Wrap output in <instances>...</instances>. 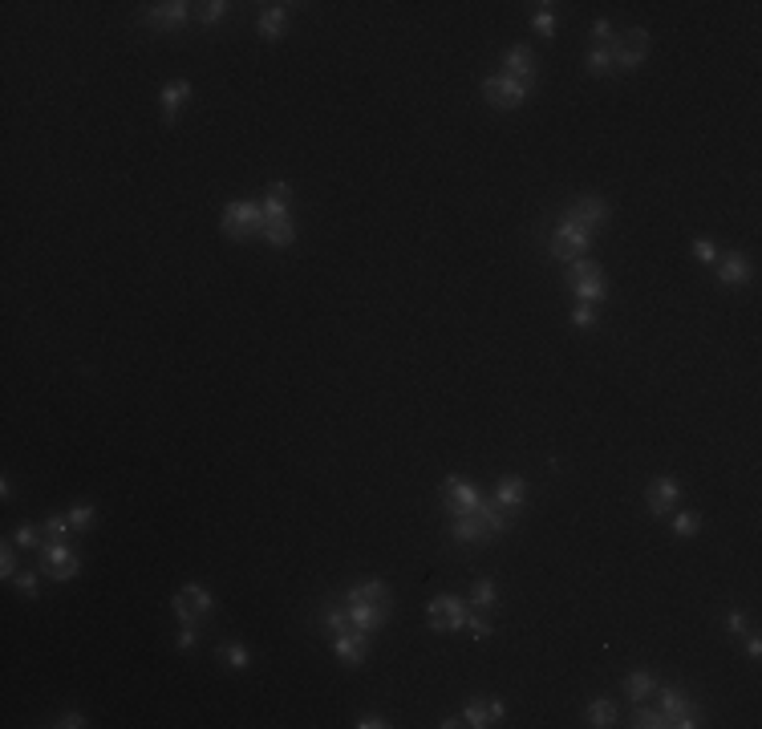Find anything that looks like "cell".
Returning <instances> with one entry per match:
<instances>
[{"instance_id":"obj_1","label":"cell","mask_w":762,"mask_h":729,"mask_svg":"<svg viewBox=\"0 0 762 729\" xmlns=\"http://www.w3.org/2000/svg\"><path fill=\"white\" fill-rule=\"evenodd\" d=\"M568 284H572L576 300H584V304H596V300L604 296V276H600V267L588 264V260H572Z\"/></svg>"},{"instance_id":"obj_2","label":"cell","mask_w":762,"mask_h":729,"mask_svg":"<svg viewBox=\"0 0 762 729\" xmlns=\"http://www.w3.org/2000/svg\"><path fill=\"white\" fill-rule=\"evenodd\" d=\"M260 227H264V211H260V203H231V207L223 211V235H231V239L252 235V231H260Z\"/></svg>"},{"instance_id":"obj_3","label":"cell","mask_w":762,"mask_h":729,"mask_svg":"<svg viewBox=\"0 0 762 729\" xmlns=\"http://www.w3.org/2000/svg\"><path fill=\"white\" fill-rule=\"evenodd\" d=\"M527 89H531V85H523V82H515V77L503 73V77H487V82H482V98L491 101L495 110H515V106L527 98Z\"/></svg>"},{"instance_id":"obj_4","label":"cell","mask_w":762,"mask_h":729,"mask_svg":"<svg viewBox=\"0 0 762 729\" xmlns=\"http://www.w3.org/2000/svg\"><path fill=\"white\" fill-rule=\"evenodd\" d=\"M588 243H592V231H588V227H580V223H572V219H564V223L556 227V235H551V255H560V260H576L580 252H588Z\"/></svg>"},{"instance_id":"obj_5","label":"cell","mask_w":762,"mask_h":729,"mask_svg":"<svg viewBox=\"0 0 762 729\" xmlns=\"http://www.w3.org/2000/svg\"><path fill=\"white\" fill-rule=\"evenodd\" d=\"M175 612H179L183 624H199V620L211 612V591L199 588V584H187V588L175 596Z\"/></svg>"},{"instance_id":"obj_6","label":"cell","mask_w":762,"mask_h":729,"mask_svg":"<svg viewBox=\"0 0 762 729\" xmlns=\"http://www.w3.org/2000/svg\"><path fill=\"white\" fill-rule=\"evenodd\" d=\"M426 620H430V628L454 632V628H463V624H466V608L454 600V596H434L430 608H426Z\"/></svg>"},{"instance_id":"obj_7","label":"cell","mask_w":762,"mask_h":729,"mask_svg":"<svg viewBox=\"0 0 762 729\" xmlns=\"http://www.w3.org/2000/svg\"><path fill=\"white\" fill-rule=\"evenodd\" d=\"M645 57H649V33L645 28H633L624 41L612 45V65H621V69H636Z\"/></svg>"},{"instance_id":"obj_8","label":"cell","mask_w":762,"mask_h":729,"mask_svg":"<svg viewBox=\"0 0 762 729\" xmlns=\"http://www.w3.org/2000/svg\"><path fill=\"white\" fill-rule=\"evenodd\" d=\"M41 572L49 575V579H73V575H77V555H73L61 539H53L41 555Z\"/></svg>"},{"instance_id":"obj_9","label":"cell","mask_w":762,"mask_h":729,"mask_svg":"<svg viewBox=\"0 0 762 729\" xmlns=\"http://www.w3.org/2000/svg\"><path fill=\"white\" fill-rule=\"evenodd\" d=\"M442 503H446L451 515H466V511L479 506V491H475L466 478H446V482H442Z\"/></svg>"},{"instance_id":"obj_10","label":"cell","mask_w":762,"mask_h":729,"mask_svg":"<svg viewBox=\"0 0 762 729\" xmlns=\"http://www.w3.org/2000/svg\"><path fill=\"white\" fill-rule=\"evenodd\" d=\"M661 713H665L669 725H678V729H693V725H697V709L681 697V689H665V693H661Z\"/></svg>"},{"instance_id":"obj_11","label":"cell","mask_w":762,"mask_h":729,"mask_svg":"<svg viewBox=\"0 0 762 729\" xmlns=\"http://www.w3.org/2000/svg\"><path fill=\"white\" fill-rule=\"evenodd\" d=\"M564 219H572V223L596 231V227L608 219V203H600V199H592V195H588V199H576V203H572V211H568Z\"/></svg>"},{"instance_id":"obj_12","label":"cell","mask_w":762,"mask_h":729,"mask_svg":"<svg viewBox=\"0 0 762 729\" xmlns=\"http://www.w3.org/2000/svg\"><path fill=\"white\" fill-rule=\"evenodd\" d=\"M678 499H681L678 478H657V482L649 486V511H653V515H669Z\"/></svg>"},{"instance_id":"obj_13","label":"cell","mask_w":762,"mask_h":729,"mask_svg":"<svg viewBox=\"0 0 762 729\" xmlns=\"http://www.w3.org/2000/svg\"><path fill=\"white\" fill-rule=\"evenodd\" d=\"M503 65H507V77H515V82L523 85H531L536 82V57H531V49H511L507 57H503Z\"/></svg>"},{"instance_id":"obj_14","label":"cell","mask_w":762,"mask_h":729,"mask_svg":"<svg viewBox=\"0 0 762 729\" xmlns=\"http://www.w3.org/2000/svg\"><path fill=\"white\" fill-rule=\"evenodd\" d=\"M337 657L341 664H349V669H357L361 660H365V632H341L337 636Z\"/></svg>"},{"instance_id":"obj_15","label":"cell","mask_w":762,"mask_h":729,"mask_svg":"<svg viewBox=\"0 0 762 729\" xmlns=\"http://www.w3.org/2000/svg\"><path fill=\"white\" fill-rule=\"evenodd\" d=\"M523 499H527V482H523V478H503V482L495 486V506H499V511H519Z\"/></svg>"},{"instance_id":"obj_16","label":"cell","mask_w":762,"mask_h":729,"mask_svg":"<svg viewBox=\"0 0 762 729\" xmlns=\"http://www.w3.org/2000/svg\"><path fill=\"white\" fill-rule=\"evenodd\" d=\"M183 21H187V4H183V0L155 4V9L146 13V25H155V28H175V25H183Z\"/></svg>"},{"instance_id":"obj_17","label":"cell","mask_w":762,"mask_h":729,"mask_svg":"<svg viewBox=\"0 0 762 729\" xmlns=\"http://www.w3.org/2000/svg\"><path fill=\"white\" fill-rule=\"evenodd\" d=\"M718 280H722V284H746V280H750V264H746V260H742L738 252L722 255V264H718Z\"/></svg>"},{"instance_id":"obj_18","label":"cell","mask_w":762,"mask_h":729,"mask_svg":"<svg viewBox=\"0 0 762 729\" xmlns=\"http://www.w3.org/2000/svg\"><path fill=\"white\" fill-rule=\"evenodd\" d=\"M260 235L268 239L272 247H288V243L297 239V231H292V219H264Z\"/></svg>"},{"instance_id":"obj_19","label":"cell","mask_w":762,"mask_h":729,"mask_svg":"<svg viewBox=\"0 0 762 729\" xmlns=\"http://www.w3.org/2000/svg\"><path fill=\"white\" fill-rule=\"evenodd\" d=\"M381 620V603H349V624L357 632H373Z\"/></svg>"},{"instance_id":"obj_20","label":"cell","mask_w":762,"mask_h":729,"mask_svg":"<svg viewBox=\"0 0 762 729\" xmlns=\"http://www.w3.org/2000/svg\"><path fill=\"white\" fill-rule=\"evenodd\" d=\"M284 28H288V13H284V4H268L264 16H260V37H280Z\"/></svg>"},{"instance_id":"obj_21","label":"cell","mask_w":762,"mask_h":729,"mask_svg":"<svg viewBox=\"0 0 762 729\" xmlns=\"http://www.w3.org/2000/svg\"><path fill=\"white\" fill-rule=\"evenodd\" d=\"M187 98H191V85L187 82H170L167 89H162V113H167V122H175V110H179Z\"/></svg>"},{"instance_id":"obj_22","label":"cell","mask_w":762,"mask_h":729,"mask_svg":"<svg viewBox=\"0 0 762 729\" xmlns=\"http://www.w3.org/2000/svg\"><path fill=\"white\" fill-rule=\"evenodd\" d=\"M653 689H657V677H653V673H629V677H624V693H629L636 705L645 701Z\"/></svg>"},{"instance_id":"obj_23","label":"cell","mask_w":762,"mask_h":729,"mask_svg":"<svg viewBox=\"0 0 762 729\" xmlns=\"http://www.w3.org/2000/svg\"><path fill=\"white\" fill-rule=\"evenodd\" d=\"M349 603H381L385 608V584L381 579H365L361 588L349 591Z\"/></svg>"},{"instance_id":"obj_24","label":"cell","mask_w":762,"mask_h":729,"mask_svg":"<svg viewBox=\"0 0 762 729\" xmlns=\"http://www.w3.org/2000/svg\"><path fill=\"white\" fill-rule=\"evenodd\" d=\"M612 721H617V709H612V701H608V697H600V701L588 705V725L604 729V725H612Z\"/></svg>"},{"instance_id":"obj_25","label":"cell","mask_w":762,"mask_h":729,"mask_svg":"<svg viewBox=\"0 0 762 729\" xmlns=\"http://www.w3.org/2000/svg\"><path fill=\"white\" fill-rule=\"evenodd\" d=\"M588 69L592 73H612L617 65H612V49L608 45H592V53H588Z\"/></svg>"},{"instance_id":"obj_26","label":"cell","mask_w":762,"mask_h":729,"mask_svg":"<svg viewBox=\"0 0 762 729\" xmlns=\"http://www.w3.org/2000/svg\"><path fill=\"white\" fill-rule=\"evenodd\" d=\"M219 657H223V664H231V669H248V664H252V652L243 645H223Z\"/></svg>"},{"instance_id":"obj_27","label":"cell","mask_w":762,"mask_h":729,"mask_svg":"<svg viewBox=\"0 0 762 729\" xmlns=\"http://www.w3.org/2000/svg\"><path fill=\"white\" fill-rule=\"evenodd\" d=\"M633 725H636V729H661V725H669V721H665L661 709H641V705H636Z\"/></svg>"},{"instance_id":"obj_28","label":"cell","mask_w":762,"mask_h":729,"mask_svg":"<svg viewBox=\"0 0 762 729\" xmlns=\"http://www.w3.org/2000/svg\"><path fill=\"white\" fill-rule=\"evenodd\" d=\"M325 632H333V636L349 632V608H328V616H325Z\"/></svg>"},{"instance_id":"obj_29","label":"cell","mask_w":762,"mask_h":729,"mask_svg":"<svg viewBox=\"0 0 762 729\" xmlns=\"http://www.w3.org/2000/svg\"><path fill=\"white\" fill-rule=\"evenodd\" d=\"M199 21H203V25H215V21H223L227 16V4L223 0H207V4H199Z\"/></svg>"},{"instance_id":"obj_30","label":"cell","mask_w":762,"mask_h":729,"mask_svg":"<svg viewBox=\"0 0 762 729\" xmlns=\"http://www.w3.org/2000/svg\"><path fill=\"white\" fill-rule=\"evenodd\" d=\"M466 725H475V729H482V725H491V713H487V705H479V701H466Z\"/></svg>"},{"instance_id":"obj_31","label":"cell","mask_w":762,"mask_h":729,"mask_svg":"<svg viewBox=\"0 0 762 729\" xmlns=\"http://www.w3.org/2000/svg\"><path fill=\"white\" fill-rule=\"evenodd\" d=\"M260 211H264V219H288V199H276V195H268Z\"/></svg>"},{"instance_id":"obj_32","label":"cell","mask_w":762,"mask_h":729,"mask_svg":"<svg viewBox=\"0 0 762 729\" xmlns=\"http://www.w3.org/2000/svg\"><path fill=\"white\" fill-rule=\"evenodd\" d=\"M697 527H702V523H697V515H690V511L673 519V531H678L681 539H690V535H697Z\"/></svg>"},{"instance_id":"obj_33","label":"cell","mask_w":762,"mask_h":729,"mask_svg":"<svg viewBox=\"0 0 762 729\" xmlns=\"http://www.w3.org/2000/svg\"><path fill=\"white\" fill-rule=\"evenodd\" d=\"M73 523H70V515H53V519L45 523V535L49 539H65V531H70Z\"/></svg>"},{"instance_id":"obj_34","label":"cell","mask_w":762,"mask_h":729,"mask_svg":"<svg viewBox=\"0 0 762 729\" xmlns=\"http://www.w3.org/2000/svg\"><path fill=\"white\" fill-rule=\"evenodd\" d=\"M37 543H41L37 527H33V523H21V527H16V547H37Z\"/></svg>"},{"instance_id":"obj_35","label":"cell","mask_w":762,"mask_h":729,"mask_svg":"<svg viewBox=\"0 0 762 729\" xmlns=\"http://www.w3.org/2000/svg\"><path fill=\"white\" fill-rule=\"evenodd\" d=\"M0 575H4V579H13V575H16V560H13V543H4V547H0Z\"/></svg>"},{"instance_id":"obj_36","label":"cell","mask_w":762,"mask_h":729,"mask_svg":"<svg viewBox=\"0 0 762 729\" xmlns=\"http://www.w3.org/2000/svg\"><path fill=\"white\" fill-rule=\"evenodd\" d=\"M475 603H479V608L495 603V584L491 579H479V584H475Z\"/></svg>"},{"instance_id":"obj_37","label":"cell","mask_w":762,"mask_h":729,"mask_svg":"<svg viewBox=\"0 0 762 729\" xmlns=\"http://www.w3.org/2000/svg\"><path fill=\"white\" fill-rule=\"evenodd\" d=\"M592 321H596V308H592V304H580V308L572 312V324H576V328H592Z\"/></svg>"},{"instance_id":"obj_38","label":"cell","mask_w":762,"mask_h":729,"mask_svg":"<svg viewBox=\"0 0 762 729\" xmlns=\"http://www.w3.org/2000/svg\"><path fill=\"white\" fill-rule=\"evenodd\" d=\"M693 255H697L702 264H714V260H718V247H714L709 239H697V243H693Z\"/></svg>"},{"instance_id":"obj_39","label":"cell","mask_w":762,"mask_h":729,"mask_svg":"<svg viewBox=\"0 0 762 729\" xmlns=\"http://www.w3.org/2000/svg\"><path fill=\"white\" fill-rule=\"evenodd\" d=\"M536 28L543 33V37H551V33H556V16H551V9H548V4H543V9L536 13Z\"/></svg>"},{"instance_id":"obj_40","label":"cell","mask_w":762,"mask_h":729,"mask_svg":"<svg viewBox=\"0 0 762 729\" xmlns=\"http://www.w3.org/2000/svg\"><path fill=\"white\" fill-rule=\"evenodd\" d=\"M70 523H73V527H89V523H94V506H85V503L73 506V511H70Z\"/></svg>"},{"instance_id":"obj_41","label":"cell","mask_w":762,"mask_h":729,"mask_svg":"<svg viewBox=\"0 0 762 729\" xmlns=\"http://www.w3.org/2000/svg\"><path fill=\"white\" fill-rule=\"evenodd\" d=\"M16 591H21V596H37V575L21 572V575H16Z\"/></svg>"},{"instance_id":"obj_42","label":"cell","mask_w":762,"mask_h":729,"mask_svg":"<svg viewBox=\"0 0 762 729\" xmlns=\"http://www.w3.org/2000/svg\"><path fill=\"white\" fill-rule=\"evenodd\" d=\"M466 624H470V632H475V636H479V640H487V636H491V632H495V624H491V620H482V616H470V620H466Z\"/></svg>"},{"instance_id":"obj_43","label":"cell","mask_w":762,"mask_h":729,"mask_svg":"<svg viewBox=\"0 0 762 729\" xmlns=\"http://www.w3.org/2000/svg\"><path fill=\"white\" fill-rule=\"evenodd\" d=\"M726 628L734 632V636H742V632H746V616H742V612H730V620H726Z\"/></svg>"},{"instance_id":"obj_44","label":"cell","mask_w":762,"mask_h":729,"mask_svg":"<svg viewBox=\"0 0 762 729\" xmlns=\"http://www.w3.org/2000/svg\"><path fill=\"white\" fill-rule=\"evenodd\" d=\"M268 195H276V199H292V187H288V182H272V187H268Z\"/></svg>"},{"instance_id":"obj_45","label":"cell","mask_w":762,"mask_h":729,"mask_svg":"<svg viewBox=\"0 0 762 729\" xmlns=\"http://www.w3.org/2000/svg\"><path fill=\"white\" fill-rule=\"evenodd\" d=\"M195 640H199L195 628H183V632H179V648H195Z\"/></svg>"},{"instance_id":"obj_46","label":"cell","mask_w":762,"mask_h":729,"mask_svg":"<svg viewBox=\"0 0 762 729\" xmlns=\"http://www.w3.org/2000/svg\"><path fill=\"white\" fill-rule=\"evenodd\" d=\"M57 725H65V729H77V725H85V717H82V713H65L61 721H57Z\"/></svg>"},{"instance_id":"obj_47","label":"cell","mask_w":762,"mask_h":729,"mask_svg":"<svg viewBox=\"0 0 762 729\" xmlns=\"http://www.w3.org/2000/svg\"><path fill=\"white\" fill-rule=\"evenodd\" d=\"M357 725H361V729H385V725H390V721H381V717H373V713H369V717H361V721H357Z\"/></svg>"},{"instance_id":"obj_48","label":"cell","mask_w":762,"mask_h":729,"mask_svg":"<svg viewBox=\"0 0 762 729\" xmlns=\"http://www.w3.org/2000/svg\"><path fill=\"white\" fill-rule=\"evenodd\" d=\"M592 33L600 37V41H604V37L612 41V25H608V21H596V25H592Z\"/></svg>"},{"instance_id":"obj_49","label":"cell","mask_w":762,"mask_h":729,"mask_svg":"<svg viewBox=\"0 0 762 729\" xmlns=\"http://www.w3.org/2000/svg\"><path fill=\"white\" fill-rule=\"evenodd\" d=\"M487 713H491V721H499V717H503V701H499V697L487 701Z\"/></svg>"},{"instance_id":"obj_50","label":"cell","mask_w":762,"mask_h":729,"mask_svg":"<svg viewBox=\"0 0 762 729\" xmlns=\"http://www.w3.org/2000/svg\"><path fill=\"white\" fill-rule=\"evenodd\" d=\"M746 652H750V657H762V640H758V636H750V640H746Z\"/></svg>"}]
</instances>
